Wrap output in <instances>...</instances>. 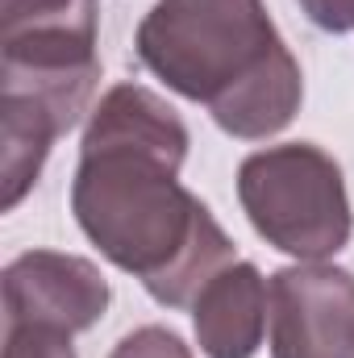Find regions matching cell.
Returning a JSON list of instances; mask_svg holds the SVG:
<instances>
[{
  "instance_id": "obj_1",
  "label": "cell",
  "mask_w": 354,
  "mask_h": 358,
  "mask_svg": "<svg viewBox=\"0 0 354 358\" xmlns=\"http://www.w3.org/2000/svg\"><path fill=\"white\" fill-rule=\"evenodd\" d=\"M187 146L183 117L159 92L113 84L92 104L71 179L84 238L163 308H192L200 287L238 259L208 204L179 183Z\"/></svg>"
},
{
  "instance_id": "obj_2",
  "label": "cell",
  "mask_w": 354,
  "mask_h": 358,
  "mask_svg": "<svg viewBox=\"0 0 354 358\" xmlns=\"http://www.w3.org/2000/svg\"><path fill=\"white\" fill-rule=\"evenodd\" d=\"M138 63L167 88L204 104L242 142L292 125L304 76L263 0H155L134 34Z\"/></svg>"
},
{
  "instance_id": "obj_3",
  "label": "cell",
  "mask_w": 354,
  "mask_h": 358,
  "mask_svg": "<svg viewBox=\"0 0 354 358\" xmlns=\"http://www.w3.org/2000/svg\"><path fill=\"white\" fill-rule=\"evenodd\" d=\"M238 204L267 246L300 263L334 259L354 234L346 176L338 159L313 142L246 155L238 167Z\"/></svg>"
},
{
  "instance_id": "obj_4",
  "label": "cell",
  "mask_w": 354,
  "mask_h": 358,
  "mask_svg": "<svg viewBox=\"0 0 354 358\" xmlns=\"http://www.w3.org/2000/svg\"><path fill=\"white\" fill-rule=\"evenodd\" d=\"M100 0H0V92L46 104L63 134L100 84Z\"/></svg>"
},
{
  "instance_id": "obj_5",
  "label": "cell",
  "mask_w": 354,
  "mask_h": 358,
  "mask_svg": "<svg viewBox=\"0 0 354 358\" xmlns=\"http://www.w3.org/2000/svg\"><path fill=\"white\" fill-rule=\"evenodd\" d=\"M271 358H354V275L296 263L267 279Z\"/></svg>"
},
{
  "instance_id": "obj_6",
  "label": "cell",
  "mask_w": 354,
  "mask_h": 358,
  "mask_svg": "<svg viewBox=\"0 0 354 358\" xmlns=\"http://www.w3.org/2000/svg\"><path fill=\"white\" fill-rule=\"evenodd\" d=\"M4 325H55L67 334L92 329L113 300L108 279L96 263L63 250H25L4 275Z\"/></svg>"
},
{
  "instance_id": "obj_7",
  "label": "cell",
  "mask_w": 354,
  "mask_h": 358,
  "mask_svg": "<svg viewBox=\"0 0 354 358\" xmlns=\"http://www.w3.org/2000/svg\"><path fill=\"white\" fill-rule=\"evenodd\" d=\"M192 325L204 358H255L267 334V279L246 259L221 267L192 300Z\"/></svg>"
},
{
  "instance_id": "obj_8",
  "label": "cell",
  "mask_w": 354,
  "mask_h": 358,
  "mask_svg": "<svg viewBox=\"0 0 354 358\" xmlns=\"http://www.w3.org/2000/svg\"><path fill=\"white\" fill-rule=\"evenodd\" d=\"M55 138H63L59 117L29 100V96H8L0 92V208H17L25 200V192L38 183Z\"/></svg>"
},
{
  "instance_id": "obj_9",
  "label": "cell",
  "mask_w": 354,
  "mask_h": 358,
  "mask_svg": "<svg viewBox=\"0 0 354 358\" xmlns=\"http://www.w3.org/2000/svg\"><path fill=\"white\" fill-rule=\"evenodd\" d=\"M71 338L55 325H4V358H80Z\"/></svg>"
},
{
  "instance_id": "obj_10",
  "label": "cell",
  "mask_w": 354,
  "mask_h": 358,
  "mask_svg": "<svg viewBox=\"0 0 354 358\" xmlns=\"http://www.w3.org/2000/svg\"><path fill=\"white\" fill-rule=\"evenodd\" d=\"M108 358H196V355H192V346L179 338L176 329H167V325H138L113 346Z\"/></svg>"
},
{
  "instance_id": "obj_11",
  "label": "cell",
  "mask_w": 354,
  "mask_h": 358,
  "mask_svg": "<svg viewBox=\"0 0 354 358\" xmlns=\"http://www.w3.org/2000/svg\"><path fill=\"white\" fill-rule=\"evenodd\" d=\"M296 4L325 34H351L354 29V0H296Z\"/></svg>"
}]
</instances>
